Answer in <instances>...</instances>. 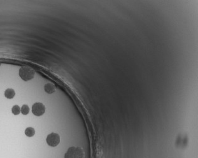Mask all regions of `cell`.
Listing matches in <instances>:
<instances>
[{
    "label": "cell",
    "instance_id": "cell-1",
    "mask_svg": "<svg viewBox=\"0 0 198 158\" xmlns=\"http://www.w3.org/2000/svg\"><path fill=\"white\" fill-rule=\"evenodd\" d=\"M85 152L80 147L71 146L68 149L66 152L64 158H84Z\"/></svg>",
    "mask_w": 198,
    "mask_h": 158
},
{
    "label": "cell",
    "instance_id": "cell-2",
    "mask_svg": "<svg viewBox=\"0 0 198 158\" xmlns=\"http://www.w3.org/2000/svg\"><path fill=\"white\" fill-rule=\"evenodd\" d=\"M35 71L28 66H23L19 70V76L24 81H28L33 78L35 76Z\"/></svg>",
    "mask_w": 198,
    "mask_h": 158
},
{
    "label": "cell",
    "instance_id": "cell-3",
    "mask_svg": "<svg viewBox=\"0 0 198 158\" xmlns=\"http://www.w3.org/2000/svg\"><path fill=\"white\" fill-rule=\"evenodd\" d=\"M47 143L50 147H56L60 143V137L57 133L52 132L47 137Z\"/></svg>",
    "mask_w": 198,
    "mask_h": 158
},
{
    "label": "cell",
    "instance_id": "cell-4",
    "mask_svg": "<svg viewBox=\"0 0 198 158\" xmlns=\"http://www.w3.org/2000/svg\"><path fill=\"white\" fill-rule=\"evenodd\" d=\"M32 113L35 116H40L43 115L45 112L46 108L45 106L41 102H36L32 106Z\"/></svg>",
    "mask_w": 198,
    "mask_h": 158
},
{
    "label": "cell",
    "instance_id": "cell-5",
    "mask_svg": "<svg viewBox=\"0 0 198 158\" xmlns=\"http://www.w3.org/2000/svg\"><path fill=\"white\" fill-rule=\"evenodd\" d=\"M45 91L48 94H53L56 91V87L54 84L51 83H48L45 85Z\"/></svg>",
    "mask_w": 198,
    "mask_h": 158
},
{
    "label": "cell",
    "instance_id": "cell-6",
    "mask_svg": "<svg viewBox=\"0 0 198 158\" xmlns=\"http://www.w3.org/2000/svg\"><path fill=\"white\" fill-rule=\"evenodd\" d=\"M15 92L13 89H8L5 92V96L8 99H11L15 97Z\"/></svg>",
    "mask_w": 198,
    "mask_h": 158
},
{
    "label": "cell",
    "instance_id": "cell-7",
    "mask_svg": "<svg viewBox=\"0 0 198 158\" xmlns=\"http://www.w3.org/2000/svg\"><path fill=\"white\" fill-rule=\"evenodd\" d=\"M24 133H25V135H26L27 137L31 138V137H33L35 135V131L33 127H28L26 129H25Z\"/></svg>",
    "mask_w": 198,
    "mask_h": 158
},
{
    "label": "cell",
    "instance_id": "cell-8",
    "mask_svg": "<svg viewBox=\"0 0 198 158\" xmlns=\"http://www.w3.org/2000/svg\"><path fill=\"white\" fill-rule=\"evenodd\" d=\"M11 112H12V113L15 115H19L21 113V108L19 106L15 105L12 107Z\"/></svg>",
    "mask_w": 198,
    "mask_h": 158
},
{
    "label": "cell",
    "instance_id": "cell-9",
    "mask_svg": "<svg viewBox=\"0 0 198 158\" xmlns=\"http://www.w3.org/2000/svg\"><path fill=\"white\" fill-rule=\"evenodd\" d=\"M29 112V108L28 105H23L22 108H21V112L23 115L28 114Z\"/></svg>",
    "mask_w": 198,
    "mask_h": 158
},
{
    "label": "cell",
    "instance_id": "cell-10",
    "mask_svg": "<svg viewBox=\"0 0 198 158\" xmlns=\"http://www.w3.org/2000/svg\"><path fill=\"white\" fill-rule=\"evenodd\" d=\"M0 65H1V63H0Z\"/></svg>",
    "mask_w": 198,
    "mask_h": 158
}]
</instances>
